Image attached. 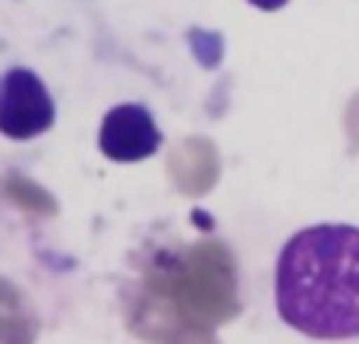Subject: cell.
I'll return each instance as SVG.
<instances>
[{"mask_svg": "<svg viewBox=\"0 0 359 344\" xmlns=\"http://www.w3.org/2000/svg\"><path fill=\"white\" fill-rule=\"evenodd\" d=\"M274 307L306 338H359V227L312 225L293 234L274 269Z\"/></svg>", "mask_w": 359, "mask_h": 344, "instance_id": "obj_1", "label": "cell"}, {"mask_svg": "<svg viewBox=\"0 0 359 344\" xmlns=\"http://www.w3.org/2000/svg\"><path fill=\"white\" fill-rule=\"evenodd\" d=\"M54 98L41 76L32 70H6L0 79V133L13 143H25L54 126Z\"/></svg>", "mask_w": 359, "mask_h": 344, "instance_id": "obj_2", "label": "cell"}, {"mask_svg": "<svg viewBox=\"0 0 359 344\" xmlns=\"http://www.w3.org/2000/svg\"><path fill=\"white\" fill-rule=\"evenodd\" d=\"M164 136L145 105H117L107 111L98 130V149L111 161H145L161 149Z\"/></svg>", "mask_w": 359, "mask_h": 344, "instance_id": "obj_3", "label": "cell"}, {"mask_svg": "<svg viewBox=\"0 0 359 344\" xmlns=\"http://www.w3.org/2000/svg\"><path fill=\"white\" fill-rule=\"evenodd\" d=\"M249 4L265 10V13H274V10H280V6H287V0H249Z\"/></svg>", "mask_w": 359, "mask_h": 344, "instance_id": "obj_4", "label": "cell"}]
</instances>
